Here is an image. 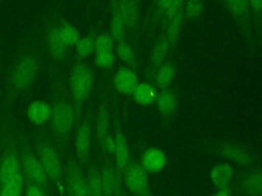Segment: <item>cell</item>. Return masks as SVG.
<instances>
[{
  "label": "cell",
  "mask_w": 262,
  "mask_h": 196,
  "mask_svg": "<svg viewBox=\"0 0 262 196\" xmlns=\"http://www.w3.org/2000/svg\"><path fill=\"white\" fill-rule=\"evenodd\" d=\"M103 155L104 159L100 168L103 196H119L115 163L112 161L108 155Z\"/></svg>",
  "instance_id": "603a6c76"
},
{
  "label": "cell",
  "mask_w": 262,
  "mask_h": 196,
  "mask_svg": "<svg viewBox=\"0 0 262 196\" xmlns=\"http://www.w3.org/2000/svg\"><path fill=\"white\" fill-rule=\"evenodd\" d=\"M254 36L259 47L262 43V0H249Z\"/></svg>",
  "instance_id": "d6a6232c"
},
{
  "label": "cell",
  "mask_w": 262,
  "mask_h": 196,
  "mask_svg": "<svg viewBox=\"0 0 262 196\" xmlns=\"http://www.w3.org/2000/svg\"><path fill=\"white\" fill-rule=\"evenodd\" d=\"M94 62L100 68H112L115 64V52L104 51L95 53Z\"/></svg>",
  "instance_id": "74e56055"
},
{
  "label": "cell",
  "mask_w": 262,
  "mask_h": 196,
  "mask_svg": "<svg viewBox=\"0 0 262 196\" xmlns=\"http://www.w3.org/2000/svg\"><path fill=\"white\" fill-rule=\"evenodd\" d=\"M2 59H3V57H2V52L0 51V69H1V65H2Z\"/></svg>",
  "instance_id": "b9f144b4"
},
{
  "label": "cell",
  "mask_w": 262,
  "mask_h": 196,
  "mask_svg": "<svg viewBox=\"0 0 262 196\" xmlns=\"http://www.w3.org/2000/svg\"><path fill=\"white\" fill-rule=\"evenodd\" d=\"M184 4H185V0H173L171 2V4L169 5L168 9L166 10V12L164 13V15L160 21L158 30L159 31L165 30L168 22L184 7Z\"/></svg>",
  "instance_id": "d590c367"
},
{
  "label": "cell",
  "mask_w": 262,
  "mask_h": 196,
  "mask_svg": "<svg viewBox=\"0 0 262 196\" xmlns=\"http://www.w3.org/2000/svg\"><path fill=\"white\" fill-rule=\"evenodd\" d=\"M205 8V0H185L184 19L185 21L194 20L202 16Z\"/></svg>",
  "instance_id": "e575fe53"
},
{
  "label": "cell",
  "mask_w": 262,
  "mask_h": 196,
  "mask_svg": "<svg viewBox=\"0 0 262 196\" xmlns=\"http://www.w3.org/2000/svg\"><path fill=\"white\" fill-rule=\"evenodd\" d=\"M138 84L136 71L126 65H121L113 78V85L116 91L125 96H131Z\"/></svg>",
  "instance_id": "ac0fdd59"
},
{
  "label": "cell",
  "mask_w": 262,
  "mask_h": 196,
  "mask_svg": "<svg viewBox=\"0 0 262 196\" xmlns=\"http://www.w3.org/2000/svg\"><path fill=\"white\" fill-rule=\"evenodd\" d=\"M100 148L102 149L103 154L106 155H114L115 153V148H116V142H115V137L112 133H110L104 141L102 142Z\"/></svg>",
  "instance_id": "f35d334b"
},
{
  "label": "cell",
  "mask_w": 262,
  "mask_h": 196,
  "mask_svg": "<svg viewBox=\"0 0 262 196\" xmlns=\"http://www.w3.org/2000/svg\"><path fill=\"white\" fill-rule=\"evenodd\" d=\"M228 15L231 17L241 35L243 36L247 47L254 52L258 46L254 36L252 16L249 0H218Z\"/></svg>",
  "instance_id": "52a82bcc"
},
{
  "label": "cell",
  "mask_w": 262,
  "mask_h": 196,
  "mask_svg": "<svg viewBox=\"0 0 262 196\" xmlns=\"http://www.w3.org/2000/svg\"><path fill=\"white\" fill-rule=\"evenodd\" d=\"M33 146L49 181L59 187L63 182L64 167L62 155L52 135L44 129L36 130L33 135Z\"/></svg>",
  "instance_id": "277c9868"
},
{
  "label": "cell",
  "mask_w": 262,
  "mask_h": 196,
  "mask_svg": "<svg viewBox=\"0 0 262 196\" xmlns=\"http://www.w3.org/2000/svg\"><path fill=\"white\" fill-rule=\"evenodd\" d=\"M18 131L12 110H3L0 120V186L20 170Z\"/></svg>",
  "instance_id": "3957f363"
},
{
  "label": "cell",
  "mask_w": 262,
  "mask_h": 196,
  "mask_svg": "<svg viewBox=\"0 0 262 196\" xmlns=\"http://www.w3.org/2000/svg\"><path fill=\"white\" fill-rule=\"evenodd\" d=\"M26 196H46V192L43 189H41L39 186L33 183L27 182Z\"/></svg>",
  "instance_id": "ab89813d"
},
{
  "label": "cell",
  "mask_w": 262,
  "mask_h": 196,
  "mask_svg": "<svg viewBox=\"0 0 262 196\" xmlns=\"http://www.w3.org/2000/svg\"><path fill=\"white\" fill-rule=\"evenodd\" d=\"M111 110L106 95H102L98 104V109L95 117V135L99 146L110 134Z\"/></svg>",
  "instance_id": "d6986e66"
},
{
  "label": "cell",
  "mask_w": 262,
  "mask_h": 196,
  "mask_svg": "<svg viewBox=\"0 0 262 196\" xmlns=\"http://www.w3.org/2000/svg\"><path fill=\"white\" fill-rule=\"evenodd\" d=\"M176 70L177 67L174 57L169 55L163 64L154 72L149 82L152 83L159 90L170 88L176 77Z\"/></svg>",
  "instance_id": "ffe728a7"
},
{
  "label": "cell",
  "mask_w": 262,
  "mask_h": 196,
  "mask_svg": "<svg viewBox=\"0 0 262 196\" xmlns=\"http://www.w3.org/2000/svg\"><path fill=\"white\" fill-rule=\"evenodd\" d=\"M234 190L242 196H262V167L241 174L234 184Z\"/></svg>",
  "instance_id": "2e32d148"
},
{
  "label": "cell",
  "mask_w": 262,
  "mask_h": 196,
  "mask_svg": "<svg viewBox=\"0 0 262 196\" xmlns=\"http://www.w3.org/2000/svg\"><path fill=\"white\" fill-rule=\"evenodd\" d=\"M59 33L63 43L68 48L75 47L81 39V35L77 27L62 17V15L59 18Z\"/></svg>",
  "instance_id": "1f68e13d"
},
{
  "label": "cell",
  "mask_w": 262,
  "mask_h": 196,
  "mask_svg": "<svg viewBox=\"0 0 262 196\" xmlns=\"http://www.w3.org/2000/svg\"><path fill=\"white\" fill-rule=\"evenodd\" d=\"M18 150L20 172L23 173L25 180L39 186L47 192L50 181L34 148L21 130L18 131Z\"/></svg>",
  "instance_id": "8992f818"
},
{
  "label": "cell",
  "mask_w": 262,
  "mask_h": 196,
  "mask_svg": "<svg viewBox=\"0 0 262 196\" xmlns=\"http://www.w3.org/2000/svg\"><path fill=\"white\" fill-rule=\"evenodd\" d=\"M115 40L108 32H103L97 34L95 39V53L104 52V51H114Z\"/></svg>",
  "instance_id": "8d00e7d4"
},
{
  "label": "cell",
  "mask_w": 262,
  "mask_h": 196,
  "mask_svg": "<svg viewBox=\"0 0 262 196\" xmlns=\"http://www.w3.org/2000/svg\"><path fill=\"white\" fill-rule=\"evenodd\" d=\"M50 106L51 135L61 155H64L77 119L68 83L56 66L52 68L50 77Z\"/></svg>",
  "instance_id": "7a4b0ae2"
},
{
  "label": "cell",
  "mask_w": 262,
  "mask_h": 196,
  "mask_svg": "<svg viewBox=\"0 0 262 196\" xmlns=\"http://www.w3.org/2000/svg\"><path fill=\"white\" fill-rule=\"evenodd\" d=\"M169 55H170V44L166 36V32L165 30L159 31V34L151 46L147 65L145 68L144 77L146 80H148V82L150 81L154 72L158 69L159 66L163 64V62L168 58Z\"/></svg>",
  "instance_id": "9a60e30c"
},
{
  "label": "cell",
  "mask_w": 262,
  "mask_h": 196,
  "mask_svg": "<svg viewBox=\"0 0 262 196\" xmlns=\"http://www.w3.org/2000/svg\"><path fill=\"white\" fill-rule=\"evenodd\" d=\"M24 175L19 170L12 179L0 186V196H20L24 187Z\"/></svg>",
  "instance_id": "836d02e7"
},
{
  "label": "cell",
  "mask_w": 262,
  "mask_h": 196,
  "mask_svg": "<svg viewBox=\"0 0 262 196\" xmlns=\"http://www.w3.org/2000/svg\"><path fill=\"white\" fill-rule=\"evenodd\" d=\"M116 54L124 62V64L134 71L138 68V61L136 53L132 45L126 40H122L116 43Z\"/></svg>",
  "instance_id": "f1b7e54d"
},
{
  "label": "cell",
  "mask_w": 262,
  "mask_h": 196,
  "mask_svg": "<svg viewBox=\"0 0 262 196\" xmlns=\"http://www.w3.org/2000/svg\"><path fill=\"white\" fill-rule=\"evenodd\" d=\"M159 91L158 88L150 82H141L137 84L135 87L132 97L135 103H137L140 106H148L156 102L158 97Z\"/></svg>",
  "instance_id": "484cf974"
},
{
  "label": "cell",
  "mask_w": 262,
  "mask_h": 196,
  "mask_svg": "<svg viewBox=\"0 0 262 196\" xmlns=\"http://www.w3.org/2000/svg\"><path fill=\"white\" fill-rule=\"evenodd\" d=\"M110 8H111V21H110V31L108 33L115 40V43L122 41L125 38L126 30L125 24L120 13L117 0H108Z\"/></svg>",
  "instance_id": "83f0119b"
},
{
  "label": "cell",
  "mask_w": 262,
  "mask_h": 196,
  "mask_svg": "<svg viewBox=\"0 0 262 196\" xmlns=\"http://www.w3.org/2000/svg\"><path fill=\"white\" fill-rule=\"evenodd\" d=\"M117 3L126 33H128L132 42L137 46L142 31L140 0H117Z\"/></svg>",
  "instance_id": "4fadbf2b"
},
{
  "label": "cell",
  "mask_w": 262,
  "mask_h": 196,
  "mask_svg": "<svg viewBox=\"0 0 262 196\" xmlns=\"http://www.w3.org/2000/svg\"><path fill=\"white\" fill-rule=\"evenodd\" d=\"M91 138H92V113L87 111L76 124V132L74 139L75 158L78 163L83 166L90 161L91 154Z\"/></svg>",
  "instance_id": "30bf717a"
},
{
  "label": "cell",
  "mask_w": 262,
  "mask_h": 196,
  "mask_svg": "<svg viewBox=\"0 0 262 196\" xmlns=\"http://www.w3.org/2000/svg\"><path fill=\"white\" fill-rule=\"evenodd\" d=\"M87 166V182L90 190L91 196H103L102 183H101V174L100 168L97 166L95 161L88 162Z\"/></svg>",
  "instance_id": "4dcf8cb0"
},
{
  "label": "cell",
  "mask_w": 262,
  "mask_h": 196,
  "mask_svg": "<svg viewBox=\"0 0 262 196\" xmlns=\"http://www.w3.org/2000/svg\"><path fill=\"white\" fill-rule=\"evenodd\" d=\"M206 149L221 158L233 163L249 166L260 162L258 155L247 146L229 140H216L206 143Z\"/></svg>",
  "instance_id": "ba28073f"
},
{
  "label": "cell",
  "mask_w": 262,
  "mask_h": 196,
  "mask_svg": "<svg viewBox=\"0 0 262 196\" xmlns=\"http://www.w3.org/2000/svg\"><path fill=\"white\" fill-rule=\"evenodd\" d=\"M97 36L96 29H91L87 35L81 37L75 46L77 60H84L95 50V39Z\"/></svg>",
  "instance_id": "f546056e"
},
{
  "label": "cell",
  "mask_w": 262,
  "mask_h": 196,
  "mask_svg": "<svg viewBox=\"0 0 262 196\" xmlns=\"http://www.w3.org/2000/svg\"><path fill=\"white\" fill-rule=\"evenodd\" d=\"M173 0H152L147 14L142 22V30L151 35L159 29L160 21Z\"/></svg>",
  "instance_id": "44dd1931"
},
{
  "label": "cell",
  "mask_w": 262,
  "mask_h": 196,
  "mask_svg": "<svg viewBox=\"0 0 262 196\" xmlns=\"http://www.w3.org/2000/svg\"><path fill=\"white\" fill-rule=\"evenodd\" d=\"M212 196H231V195H230V191L229 190H220L219 189Z\"/></svg>",
  "instance_id": "60d3db41"
},
{
  "label": "cell",
  "mask_w": 262,
  "mask_h": 196,
  "mask_svg": "<svg viewBox=\"0 0 262 196\" xmlns=\"http://www.w3.org/2000/svg\"><path fill=\"white\" fill-rule=\"evenodd\" d=\"M156 105L162 121L169 126L174 118L178 108V94L173 88H167L160 90Z\"/></svg>",
  "instance_id": "e0dca14e"
},
{
  "label": "cell",
  "mask_w": 262,
  "mask_h": 196,
  "mask_svg": "<svg viewBox=\"0 0 262 196\" xmlns=\"http://www.w3.org/2000/svg\"><path fill=\"white\" fill-rule=\"evenodd\" d=\"M120 196H126V195H124L122 192H121V194H120Z\"/></svg>",
  "instance_id": "7bdbcfd3"
},
{
  "label": "cell",
  "mask_w": 262,
  "mask_h": 196,
  "mask_svg": "<svg viewBox=\"0 0 262 196\" xmlns=\"http://www.w3.org/2000/svg\"><path fill=\"white\" fill-rule=\"evenodd\" d=\"M167 163V156L158 147H149L143 151L140 158V164L147 174L160 173Z\"/></svg>",
  "instance_id": "7402d4cb"
},
{
  "label": "cell",
  "mask_w": 262,
  "mask_h": 196,
  "mask_svg": "<svg viewBox=\"0 0 262 196\" xmlns=\"http://www.w3.org/2000/svg\"><path fill=\"white\" fill-rule=\"evenodd\" d=\"M68 87L78 122L82 117L84 105L94 87V72L84 60L76 59L73 63L69 75Z\"/></svg>",
  "instance_id": "5b68a950"
},
{
  "label": "cell",
  "mask_w": 262,
  "mask_h": 196,
  "mask_svg": "<svg viewBox=\"0 0 262 196\" xmlns=\"http://www.w3.org/2000/svg\"><path fill=\"white\" fill-rule=\"evenodd\" d=\"M43 66V53L36 42L29 41L16 50L6 71L3 110H12L14 103L26 95Z\"/></svg>",
  "instance_id": "6da1fadb"
},
{
  "label": "cell",
  "mask_w": 262,
  "mask_h": 196,
  "mask_svg": "<svg viewBox=\"0 0 262 196\" xmlns=\"http://www.w3.org/2000/svg\"><path fill=\"white\" fill-rule=\"evenodd\" d=\"M113 122H114V137L116 142L115 148V168L117 176V186H118V194L120 196L122 192V182H123V173L127 166V163L130 158V151L127 137L123 131L119 115L117 111L113 112Z\"/></svg>",
  "instance_id": "8fae6325"
},
{
  "label": "cell",
  "mask_w": 262,
  "mask_h": 196,
  "mask_svg": "<svg viewBox=\"0 0 262 196\" xmlns=\"http://www.w3.org/2000/svg\"><path fill=\"white\" fill-rule=\"evenodd\" d=\"M123 182L133 196H154L149 186L147 173L140 162L130 156L123 173Z\"/></svg>",
  "instance_id": "7c38bea8"
},
{
  "label": "cell",
  "mask_w": 262,
  "mask_h": 196,
  "mask_svg": "<svg viewBox=\"0 0 262 196\" xmlns=\"http://www.w3.org/2000/svg\"><path fill=\"white\" fill-rule=\"evenodd\" d=\"M184 7L168 22L165 32L170 44V56H173L177 51L181 31L184 24ZM162 31V30H161Z\"/></svg>",
  "instance_id": "d4e9b609"
},
{
  "label": "cell",
  "mask_w": 262,
  "mask_h": 196,
  "mask_svg": "<svg viewBox=\"0 0 262 196\" xmlns=\"http://www.w3.org/2000/svg\"><path fill=\"white\" fill-rule=\"evenodd\" d=\"M64 174L66 187L70 196H91L87 177L75 157L71 156L68 159Z\"/></svg>",
  "instance_id": "5bb4252c"
},
{
  "label": "cell",
  "mask_w": 262,
  "mask_h": 196,
  "mask_svg": "<svg viewBox=\"0 0 262 196\" xmlns=\"http://www.w3.org/2000/svg\"><path fill=\"white\" fill-rule=\"evenodd\" d=\"M61 14L58 10H51L44 19V40L45 46L50 57L54 62L60 63L64 60L68 47L63 43L59 33V18Z\"/></svg>",
  "instance_id": "9c48e42d"
},
{
  "label": "cell",
  "mask_w": 262,
  "mask_h": 196,
  "mask_svg": "<svg viewBox=\"0 0 262 196\" xmlns=\"http://www.w3.org/2000/svg\"><path fill=\"white\" fill-rule=\"evenodd\" d=\"M29 120L36 127H42L50 121L51 118V106L43 100H33L27 110Z\"/></svg>",
  "instance_id": "cb8c5ba5"
},
{
  "label": "cell",
  "mask_w": 262,
  "mask_h": 196,
  "mask_svg": "<svg viewBox=\"0 0 262 196\" xmlns=\"http://www.w3.org/2000/svg\"><path fill=\"white\" fill-rule=\"evenodd\" d=\"M234 175V168L228 163L215 165L210 172L211 182L220 190H229L231 180Z\"/></svg>",
  "instance_id": "4316f807"
}]
</instances>
